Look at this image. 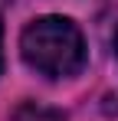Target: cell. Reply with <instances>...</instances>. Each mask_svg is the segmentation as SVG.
<instances>
[{"label":"cell","mask_w":118,"mask_h":121,"mask_svg":"<svg viewBox=\"0 0 118 121\" xmlns=\"http://www.w3.org/2000/svg\"><path fill=\"white\" fill-rule=\"evenodd\" d=\"M20 56L33 72L46 75V79H72L85 69L89 46H85L79 23H72L69 17L46 13L23 26Z\"/></svg>","instance_id":"6da1fadb"},{"label":"cell","mask_w":118,"mask_h":121,"mask_svg":"<svg viewBox=\"0 0 118 121\" xmlns=\"http://www.w3.org/2000/svg\"><path fill=\"white\" fill-rule=\"evenodd\" d=\"M13 121H62V111L46 108V105H36V101H23L17 111H13Z\"/></svg>","instance_id":"7a4b0ae2"},{"label":"cell","mask_w":118,"mask_h":121,"mask_svg":"<svg viewBox=\"0 0 118 121\" xmlns=\"http://www.w3.org/2000/svg\"><path fill=\"white\" fill-rule=\"evenodd\" d=\"M0 69H3V20H0Z\"/></svg>","instance_id":"3957f363"},{"label":"cell","mask_w":118,"mask_h":121,"mask_svg":"<svg viewBox=\"0 0 118 121\" xmlns=\"http://www.w3.org/2000/svg\"><path fill=\"white\" fill-rule=\"evenodd\" d=\"M115 56H118V30H115Z\"/></svg>","instance_id":"277c9868"}]
</instances>
